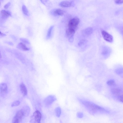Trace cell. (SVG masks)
<instances>
[{"label":"cell","mask_w":123,"mask_h":123,"mask_svg":"<svg viewBox=\"0 0 123 123\" xmlns=\"http://www.w3.org/2000/svg\"><path fill=\"white\" fill-rule=\"evenodd\" d=\"M78 100L84 106L89 113L92 115H94L99 113L106 111L104 108L92 102L80 98L78 99Z\"/></svg>","instance_id":"6da1fadb"},{"label":"cell","mask_w":123,"mask_h":123,"mask_svg":"<svg viewBox=\"0 0 123 123\" xmlns=\"http://www.w3.org/2000/svg\"><path fill=\"white\" fill-rule=\"evenodd\" d=\"M42 117L40 112L38 110L36 111L31 117L30 122L32 123H40Z\"/></svg>","instance_id":"7a4b0ae2"},{"label":"cell","mask_w":123,"mask_h":123,"mask_svg":"<svg viewBox=\"0 0 123 123\" xmlns=\"http://www.w3.org/2000/svg\"><path fill=\"white\" fill-rule=\"evenodd\" d=\"M79 22V19L77 18H74L72 19L68 23V28L76 31Z\"/></svg>","instance_id":"3957f363"},{"label":"cell","mask_w":123,"mask_h":123,"mask_svg":"<svg viewBox=\"0 0 123 123\" xmlns=\"http://www.w3.org/2000/svg\"><path fill=\"white\" fill-rule=\"evenodd\" d=\"M24 116L23 113L21 110L18 111L15 116L13 118L12 123H19L22 120L23 117Z\"/></svg>","instance_id":"277c9868"},{"label":"cell","mask_w":123,"mask_h":123,"mask_svg":"<svg viewBox=\"0 0 123 123\" xmlns=\"http://www.w3.org/2000/svg\"><path fill=\"white\" fill-rule=\"evenodd\" d=\"M75 31V30L69 28L66 30V36L68 38L69 42L70 43H72L73 42L74 35Z\"/></svg>","instance_id":"5b68a950"},{"label":"cell","mask_w":123,"mask_h":123,"mask_svg":"<svg viewBox=\"0 0 123 123\" xmlns=\"http://www.w3.org/2000/svg\"><path fill=\"white\" fill-rule=\"evenodd\" d=\"M102 33L104 39L106 41L109 42H111L113 41V37L110 34L105 31H102Z\"/></svg>","instance_id":"8992f818"},{"label":"cell","mask_w":123,"mask_h":123,"mask_svg":"<svg viewBox=\"0 0 123 123\" xmlns=\"http://www.w3.org/2000/svg\"><path fill=\"white\" fill-rule=\"evenodd\" d=\"M11 16V13L8 11L3 10L1 12V17L3 19H6Z\"/></svg>","instance_id":"52a82bcc"},{"label":"cell","mask_w":123,"mask_h":123,"mask_svg":"<svg viewBox=\"0 0 123 123\" xmlns=\"http://www.w3.org/2000/svg\"><path fill=\"white\" fill-rule=\"evenodd\" d=\"M8 91V87L7 84L2 83L0 85V92L2 96L6 94Z\"/></svg>","instance_id":"ba28073f"},{"label":"cell","mask_w":123,"mask_h":123,"mask_svg":"<svg viewBox=\"0 0 123 123\" xmlns=\"http://www.w3.org/2000/svg\"><path fill=\"white\" fill-rule=\"evenodd\" d=\"M93 29L91 27L87 28L82 31V34L84 36L88 37L91 35L93 33Z\"/></svg>","instance_id":"9c48e42d"},{"label":"cell","mask_w":123,"mask_h":123,"mask_svg":"<svg viewBox=\"0 0 123 123\" xmlns=\"http://www.w3.org/2000/svg\"><path fill=\"white\" fill-rule=\"evenodd\" d=\"M20 88L23 96H25L28 94V90L25 86L23 84L21 83L20 85Z\"/></svg>","instance_id":"30bf717a"},{"label":"cell","mask_w":123,"mask_h":123,"mask_svg":"<svg viewBox=\"0 0 123 123\" xmlns=\"http://www.w3.org/2000/svg\"><path fill=\"white\" fill-rule=\"evenodd\" d=\"M52 13L54 15L56 16H62L64 14V11L59 9L54 10L52 12Z\"/></svg>","instance_id":"8fae6325"},{"label":"cell","mask_w":123,"mask_h":123,"mask_svg":"<svg viewBox=\"0 0 123 123\" xmlns=\"http://www.w3.org/2000/svg\"><path fill=\"white\" fill-rule=\"evenodd\" d=\"M30 109L28 106H25L21 110L23 113L24 116H28L29 115Z\"/></svg>","instance_id":"7c38bea8"},{"label":"cell","mask_w":123,"mask_h":123,"mask_svg":"<svg viewBox=\"0 0 123 123\" xmlns=\"http://www.w3.org/2000/svg\"><path fill=\"white\" fill-rule=\"evenodd\" d=\"M72 3L71 2L68 1H63L60 3L59 5L62 7H71Z\"/></svg>","instance_id":"4fadbf2b"},{"label":"cell","mask_w":123,"mask_h":123,"mask_svg":"<svg viewBox=\"0 0 123 123\" xmlns=\"http://www.w3.org/2000/svg\"><path fill=\"white\" fill-rule=\"evenodd\" d=\"M17 48L23 51H28L29 50V49L23 43H19L17 47Z\"/></svg>","instance_id":"5bb4252c"},{"label":"cell","mask_w":123,"mask_h":123,"mask_svg":"<svg viewBox=\"0 0 123 123\" xmlns=\"http://www.w3.org/2000/svg\"><path fill=\"white\" fill-rule=\"evenodd\" d=\"M54 27V26H52L50 27L49 29L46 37V39H49L51 38Z\"/></svg>","instance_id":"9a60e30c"},{"label":"cell","mask_w":123,"mask_h":123,"mask_svg":"<svg viewBox=\"0 0 123 123\" xmlns=\"http://www.w3.org/2000/svg\"><path fill=\"white\" fill-rule=\"evenodd\" d=\"M22 10L24 14L26 16H29L30 15L29 11L26 6L24 5L22 7Z\"/></svg>","instance_id":"2e32d148"},{"label":"cell","mask_w":123,"mask_h":123,"mask_svg":"<svg viewBox=\"0 0 123 123\" xmlns=\"http://www.w3.org/2000/svg\"><path fill=\"white\" fill-rule=\"evenodd\" d=\"M55 113L57 116L58 117H60L61 113V109L59 107H57L55 109Z\"/></svg>","instance_id":"e0dca14e"},{"label":"cell","mask_w":123,"mask_h":123,"mask_svg":"<svg viewBox=\"0 0 123 123\" xmlns=\"http://www.w3.org/2000/svg\"><path fill=\"white\" fill-rule=\"evenodd\" d=\"M88 40L86 39H82L80 40L79 42L78 45L80 47L84 46L87 43Z\"/></svg>","instance_id":"ac0fdd59"},{"label":"cell","mask_w":123,"mask_h":123,"mask_svg":"<svg viewBox=\"0 0 123 123\" xmlns=\"http://www.w3.org/2000/svg\"><path fill=\"white\" fill-rule=\"evenodd\" d=\"M111 92L113 94L117 95L120 93L121 90L118 88H114L112 89Z\"/></svg>","instance_id":"d6986e66"},{"label":"cell","mask_w":123,"mask_h":123,"mask_svg":"<svg viewBox=\"0 0 123 123\" xmlns=\"http://www.w3.org/2000/svg\"><path fill=\"white\" fill-rule=\"evenodd\" d=\"M107 84L109 86H112L115 85V82L114 80L111 79L108 80L107 82Z\"/></svg>","instance_id":"ffe728a7"},{"label":"cell","mask_w":123,"mask_h":123,"mask_svg":"<svg viewBox=\"0 0 123 123\" xmlns=\"http://www.w3.org/2000/svg\"><path fill=\"white\" fill-rule=\"evenodd\" d=\"M20 102L19 101H17L13 102L11 105L12 107L17 106H19L20 104Z\"/></svg>","instance_id":"44dd1931"},{"label":"cell","mask_w":123,"mask_h":123,"mask_svg":"<svg viewBox=\"0 0 123 123\" xmlns=\"http://www.w3.org/2000/svg\"><path fill=\"white\" fill-rule=\"evenodd\" d=\"M77 117L79 118H83L84 116V114L82 113L81 112H78L76 115Z\"/></svg>","instance_id":"7402d4cb"},{"label":"cell","mask_w":123,"mask_h":123,"mask_svg":"<svg viewBox=\"0 0 123 123\" xmlns=\"http://www.w3.org/2000/svg\"><path fill=\"white\" fill-rule=\"evenodd\" d=\"M20 40L22 41L25 44H30L29 41L26 39L22 38H21V39Z\"/></svg>","instance_id":"603a6c76"},{"label":"cell","mask_w":123,"mask_h":123,"mask_svg":"<svg viewBox=\"0 0 123 123\" xmlns=\"http://www.w3.org/2000/svg\"><path fill=\"white\" fill-rule=\"evenodd\" d=\"M40 1L43 4L46 5L49 0H40Z\"/></svg>","instance_id":"cb8c5ba5"},{"label":"cell","mask_w":123,"mask_h":123,"mask_svg":"<svg viewBox=\"0 0 123 123\" xmlns=\"http://www.w3.org/2000/svg\"><path fill=\"white\" fill-rule=\"evenodd\" d=\"M115 2L116 4H122L123 3V0H115Z\"/></svg>","instance_id":"d4e9b609"},{"label":"cell","mask_w":123,"mask_h":123,"mask_svg":"<svg viewBox=\"0 0 123 123\" xmlns=\"http://www.w3.org/2000/svg\"><path fill=\"white\" fill-rule=\"evenodd\" d=\"M11 4V3L9 2L6 4L4 6V8L5 9H7L8 8Z\"/></svg>","instance_id":"484cf974"},{"label":"cell","mask_w":123,"mask_h":123,"mask_svg":"<svg viewBox=\"0 0 123 123\" xmlns=\"http://www.w3.org/2000/svg\"><path fill=\"white\" fill-rule=\"evenodd\" d=\"M120 101L123 103V95L121 96L119 98Z\"/></svg>","instance_id":"4316f807"}]
</instances>
